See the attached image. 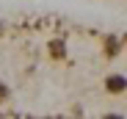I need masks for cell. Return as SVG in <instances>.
<instances>
[{"label": "cell", "instance_id": "cell-1", "mask_svg": "<svg viewBox=\"0 0 127 119\" xmlns=\"http://www.w3.org/2000/svg\"><path fill=\"white\" fill-rule=\"evenodd\" d=\"M105 91H108L111 97H124V91H127L124 75H108L105 78Z\"/></svg>", "mask_w": 127, "mask_h": 119}, {"label": "cell", "instance_id": "cell-2", "mask_svg": "<svg viewBox=\"0 0 127 119\" xmlns=\"http://www.w3.org/2000/svg\"><path fill=\"white\" fill-rule=\"evenodd\" d=\"M102 42H105V55H111V58H113V55L122 53V42H119L116 36H105Z\"/></svg>", "mask_w": 127, "mask_h": 119}, {"label": "cell", "instance_id": "cell-3", "mask_svg": "<svg viewBox=\"0 0 127 119\" xmlns=\"http://www.w3.org/2000/svg\"><path fill=\"white\" fill-rule=\"evenodd\" d=\"M47 50H50V55H53V58H58V61L66 55V44H64V39H53Z\"/></svg>", "mask_w": 127, "mask_h": 119}, {"label": "cell", "instance_id": "cell-4", "mask_svg": "<svg viewBox=\"0 0 127 119\" xmlns=\"http://www.w3.org/2000/svg\"><path fill=\"white\" fill-rule=\"evenodd\" d=\"M6 100H8V89L0 83V103H6Z\"/></svg>", "mask_w": 127, "mask_h": 119}, {"label": "cell", "instance_id": "cell-5", "mask_svg": "<svg viewBox=\"0 0 127 119\" xmlns=\"http://www.w3.org/2000/svg\"><path fill=\"white\" fill-rule=\"evenodd\" d=\"M0 36H3V22H0Z\"/></svg>", "mask_w": 127, "mask_h": 119}]
</instances>
